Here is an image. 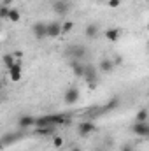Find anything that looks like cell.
<instances>
[{
	"label": "cell",
	"instance_id": "1",
	"mask_svg": "<svg viewBox=\"0 0 149 151\" xmlns=\"http://www.w3.org/2000/svg\"><path fill=\"white\" fill-rule=\"evenodd\" d=\"M53 11H54L56 14H60V16H65V14H69V11H70V2H69V0H56V2L53 4Z\"/></svg>",
	"mask_w": 149,
	"mask_h": 151
},
{
	"label": "cell",
	"instance_id": "2",
	"mask_svg": "<svg viewBox=\"0 0 149 151\" xmlns=\"http://www.w3.org/2000/svg\"><path fill=\"white\" fill-rule=\"evenodd\" d=\"M95 130H97V127H95L93 121H81V123L77 125V132H79V135H82V137L93 134Z\"/></svg>",
	"mask_w": 149,
	"mask_h": 151
},
{
	"label": "cell",
	"instance_id": "3",
	"mask_svg": "<svg viewBox=\"0 0 149 151\" xmlns=\"http://www.w3.org/2000/svg\"><path fill=\"white\" fill-rule=\"evenodd\" d=\"M46 28H47V25L46 23H42V21H37V23H34V27H32V32H34V37L35 39H46L47 37V32H46Z\"/></svg>",
	"mask_w": 149,
	"mask_h": 151
},
{
	"label": "cell",
	"instance_id": "4",
	"mask_svg": "<svg viewBox=\"0 0 149 151\" xmlns=\"http://www.w3.org/2000/svg\"><path fill=\"white\" fill-rule=\"evenodd\" d=\"M63 100H65V104H69V106H72V104H75V102L79 100V90H77L75 86H72V88H69V90H65Z\"/></svg>",
	"mask_w": 149,
	"mask_h": 151
},
{
	"label": "cell",
	"instance_id": "5",
	"mask_svg": "<svg viewBox=\"0 0 149 151\" xmlns=\"http://www.w3.org/2000/svg\"><path fill=\"white\" fill-rule=\"evenodd\" d=\"M9 70V76H11V79L16 83V81H19L21 79V74H23V67H21V60H16V63L11 67V69H7Z\"/></svg>",
	"mask_w": 149,
	"mask_h": 151
},
{
	"label": "cell",
	"instance_id": "6",
	"mask_svg": "<svg viewBox=\"0 0 149 151\" xmlns=\"http://www.w3.org/2000/svg\"><path fill=\"white\" fill-rule=\"evenodd\" d=\"M133 134L135 135H139V137H148L149 135V123L148 121H144V123H137L135 121V125H133Z\"/></svg>",
	"mask_w": 149,
	"mask_h": 151
},
{
	"label": "cell",
	"instance_id": "7",
	"mask_svg": "<svg viewBox=\"0 0 149 151\" xmlns=\"http://www.w3.org/2000/svg\"><path fill=\"white\" fill-rule=\"evenodd\" d=\"M46 32H47V37H60L62 35V23H58V21H53V23H49L47 25V28H46Z\"/></svg>",
	"mask_w": 149,
	"mask_h": 151
},
{
	"label": "cell",
	"instance_id": "8",
	"mask_svg": "<svg viewBox=\"0 0 149 151\" xmlns=\"http://www.w3.org/2000/svg\"><path fill=\"white\" fill-rule=\"evenodd\" d=\"M70 53H72L74 60H82L84 55H86V47L84 46H72L70 47Z\"/></svg>",
	"mask_w": 149,
	"mask_h": 151
},
{
	"label": "cell",
	"instance_id": "9",
	"mask_svg": "<svg viewBox=\"0 0 149 151\" xmlns=\"http://www.w3.org/2000/svg\"><path fill=\"white\" fill-rule=\"evenodd\" d=\"M34 123H35V116H30V114H25V116H21V118H19V121H18V125H19L21 128L32 127Z\"/></svg>",
	"mask_w": 149,
	"mask_h": 151
},
{
	"label": "cell",
	"instance_id": "10",
	"mask_svg": "<svg viewBox=\"0 0 149 151\" xmlns=\"http://www.w3.org/2000/svg\"><path fill=\"white\" fill-rule=\"evenodd\" d=\"M70 67H72V70H74V74L77 77H82L84 76V65L81 63V60H72L70 62Z\"/></svg>",
	"mask_w": 149,
	"mask_h": 151
},
{
	"label": "cell",
	"instance_id": "11",
	"mask_svg": "<svg viewBox=\"0 0 149 151\" xmlns=\"http://www.w3.org/2000/svg\"><path fill=\"white\" fill-rule=\"evenodd\" d=\"M105 39L111 40V42L119 40V39H121V30H119V28H109V30L105 32Z\"/></svg>",
	"mask_w": 149,
	"mask_h": 151
},
{
	"label": "cell",
	"instance_id": "12",
	"mask_svg": "<svg viewBox=\"0 0 149 151\" xmlns=\"http://www.w3.org/2000/svg\"><path fill=\"white\" fill-rule=\"evenodd\" d=\"M100 70L105 72V74L112 72V70H114V62H112L111 58H104V60L100 62Z\"/></svg>",
	"mask_w": 149,
	"mask_h": 151
},
{
	"label": "cell",
	"instance_id": "13",
	"mask_svg": "<svg viewBox=\"0 0 149 151\" xmlns=\"http://www.w3.org/2000/svg\"><path fill=\"white\" fill-rule=\"evenodd\" d=\"M84 35L88 39H95L98 35V25H95V23H90L88 27H86V30H84Z\"/></svg>",
	"mask_w": 149,
	"mask_h": 151
},
{
	"label": "cell",
	"instance_id": "14",
	"mask_svg": "<svg viewBox=\"0 0 149 151\" xmlns=\"http://www.w3.org/2000/svg\"><path fill=\"white\" fill-rule=\"evenodd\" d=\"M82 77H86V79L91 83V81L97 79V70H95L91 65H84V76H82Z\"/></svg>",
	"mask_w": 149,
	"mask_h": 151
},
{
	"label": "cell",
	"instance_id": "15",
	"mask_svg": "<svg viewBox=\"0 0 149 151\" xmlns=\"http://www.w3.org/2000/svg\"><path fill=\"white\" fill-rule=\"evenodd\" d=\"M7 19L12 21V23H18L21 19V12L18 9H9V14H7Z\"/></svg>",
	"mask_w": 149,
	"mask_h": 151
},
{
	"label": "cell",
	"instance_id": "16",
	"mask_svg": "<svg viewBox=\"0 0 149 151\" xmlns=\"http://www.w3.org/2000/svg\"><path fill=\"white\" fill-rule=\"evenodd\" d=\"M37 135H53V127L44 125V127H37Z\"/></svg>",
	"mask_w": 149,
	"mask_h": 151
},
{
	"label": "cell",
	"instance_id": "17",
	"mask_svg": "<svg viewBox=\"0 0 149 151\" xmlns=\"http://www.w3.org/2000/svg\"><path fill=\"white\" fill-rule=\"evenodd\" d=\"M148 116H149L148 109H140V111L137 113V116H135V121H137V123H144V121H148Z\"/></svg>",
	"mask_w": 149,
	"mask_h": 151
},
{
	"label": "cell",
	"instance_id": "18",
	"mask_svg": "<svg viewBox=\"0 0 149 151\" xmlns=\"http://www.w3.org/2000/svg\"><path fill=\"white\" fill-rule=\"evenodd\" d=\"M14 63H16V60H14V56H12V55H5V56H4V65H5L7 69H11Z\"/></svg>",
	"mask_w": 149,
	"mask_h": 151
},
{
	"label": "cell",
	"instance_id": "19",
	"mask_svg": "<svg viewBox=\"0 0 149 151\" xmlns=\"http://www.w3.org/2000/svg\"><path fill=\"white\" fill-rule=\"evenodd\" d=\"M9 9H11L9 5H4V4L0 5V21H2V19H7V14H9Z\"/></svg>",
	"mask_w": 149,
	"mask_h": 151
},
{
	"label": "cell",
	"instance_id": "20",
	"mask_svg": "<svg viewBox=\"0 0 149 151\" xmlns=\"http://www.w3.org/2000/svg\"><path fill=\"white\" fill-rule=\"evenodd\" d=\"M72 28H74V23H72V21H65V23L62 25V34H69Z\"/></svg>",
	"mask_w": 149,
	"mask_h": 151
},
{
	"label": "cell",
	"instance_id": "21",
	"mask_svg": "<svg viewBox=\"0 0 149 151\" xmlns=\"http://www.w3.org/2000/svg\"><path fill=\"white\" fill-rule=\"evenodd\" d=\"M105 4L112 7V9H116V7H119V4H121V0H105Z\"/></svg>",
	"mask_w": 149,
	"mask_h": 151
},
{
	"label": "cell",
	"instance_id": "22",
	"mask_svg": "<svg viewBox=\"0 0 149 151\" xmlns=\"http://www.w3.org/2000/svg\"><path fill=\"white\" fill-rule=\"evenodd\" d=\"M53 146H54V148H62V146H63V139H62V137H54V139H53Z\"/></svg>",
	"mask_w": 149,
	"mask_h": 151
},
{
	"label": "cell",
	"instance_id": "23",
	"mask_svg": "<svg viewBox=\"0 0 149 151\" xmlns=\"http://www.w3.org/2000/svg\"><path fill=\"white\" fill-rule=\"evenodd\" d=\"M121 151H133V148H132V146H125Z\"/></svg>",
	"mask_w": 149,
	"mask_h": 151
},
{
	"label": "cell",
	"instance_id": "24",
	"mask_svg": "<svg viewBox=\"0 0 149 151\" xmlns=\"http://www.w3.org/2000/svg\"><path fill=\"white\" fill-rule=\"evenodd\" d=\"M70 151H82V150H81L79 146H74V148H72V150H70Z\"/></svg>",
	"mask_w": 149,
	"mask_h": 151
},
{
	"label": "cell",
	"instance_id": "25",
	"mask_svg": "<svg viewBox=\"0 0 149 151\" xmlns=\"http://www.w3.org/2000/svg\"><path fill=\"white\" fill-rule=\"evenodd\" d=\"M4 146H5V144H4V141H2V139H0V151L4 150Z\"/></svg>",
	"mask_w": 149,
	"mask_h": 151
},
{
	"label": "cell",
	"instance_id": "26",
	"mask_svg": "<svg viewBox=\"0 0 149 151\" xmlns=\"http://www.w3.org/2000/svg\"><path fill=\"white\" fill-rule=\"evenodd\" d=\"M11 2H12V0H4V5H9Z\"/></svg>",
	"mask_w": 149,
	"mask_h": 151
},
{
	"label": "cell",
	"instance_id": "27",
	"mask_svg": "<svg viewBox=\"0 0 149 151\" xmlns=\"http://www.w3.org/2000/svg\"><path fill=\"white\" fill-rule=\"evenodd\" d=\"M0 90H2V83H0Z\"/></svg>",
	"mask_w": 149,
	"mask_h": 151
},
{
	"label": "cell",
	"instance_id": "28",
	"mask_svg": "<svg viewBox=\"0 0 149 151\" xmlns=\"http://www.w3.org/2000/svg\"><path fill=\"white\" fill-rule=\"evenodd\" d=\"M0 27H2V25H0Z\"/></svg>",
	"mask_w": 149,
	"mask_h": 151
}]
</instances>
